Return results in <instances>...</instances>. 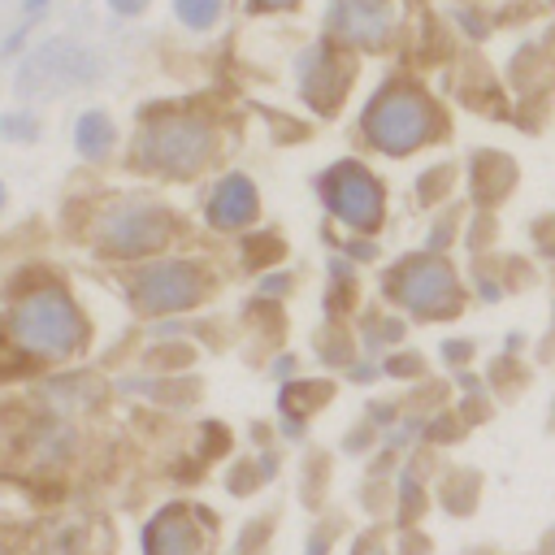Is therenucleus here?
I'll use <instances>...</instances> for the list:
<instances>
[{
	"label": "nucleus",
	"mask_w": 555,
	"mask_h": 555,
	"mask_svg": "<svg viewBox=\"0 0 555 555\" xmlns=\"http://www.w3.org/2000/svg\"><path fill=\"white\" fill-rule=\"evenodd\" d=\"M356 134L364 139V147H373L390 160H403L447 134V113L425 91V82L416 74L390 69L360 104Z\"/></svg>",
	"instance_id": "1"
},
{
	"label": "nucleus",
	"mask_w": 555,
	"mask_h": 555,
	"mask_svg": "<svg viewBox=\"0 0 555 555\" xmlns=\"http://www.w3.org/2000/svg\"><path fill=\"white\" fill-rule=\"evenodd\" d=\"M221 152V130L199 108H147L134 130V165L160 178H195Z\"/></svg>",
	"instance_id": "2"
},
{
	"label": "nucleus",
	"mask_w": 555,
	"mask_h": 555,
	"mask_svg": "<svg viewBox=\"0 0 555 555\" xmlns=\"http://www.w3.org/2000/svg\"><path fill=\"white\" fill-rule=\"evenodd\" d=\"M4 330L9 343L35 360H74L91 338L78 299L61 282H39L22 291L4 317Z\"/></svg>",
	"instance_id": "3"
},
{
	"label": "nucleus",
	"mask_w": 555,
	"mask_h": 555,
	"mask_svg": "<svg viewBox=\"0 0 555 555\" xmlns=\"http://www.w3.org/2000/svg\"><path fill=\"white\" fill-rule=\"evenodd\" d=\"M382 295L421 317V321H442V317H460L464 308V282L455 273V264L442 251H412L403 260H395L382 278Z\"/></svg>",
	"instance_id": "4"
},
{
	"label": "nucleus",
	"mask_w": 555,
	"mask_h": 555,
	"mask_svg": "<svg viewBox=\"0 0 555 555\" xmlns=\"http://www.w3.org/2000/svg\"><path fill=\"white\" fill-rule=\"evenodd\" d=\"M173 238H178L173 208H165L156 199H139V195L104 204L91 221V243L117 260H152Z\"/></svg>",
	"instance_id": "5"
},
{
	"label": "nucleus",
	"mask_w": 555,
	"mask_h": 555,
	"mask_svg": "<svg viewBox=\"0 0 555 555\" xmlns=\"http://www.w3.org/2000/svg\"><path fill=\"white\" fill-rule=\"evenodd\" d=\"M126 295L139 317H178L212 295V269L191 256H152L130 273Z\"/></svg>",
	"instance_id": "6"
},
{
	"label": "nucleus",
	"mask_w": 555,
	"mask_h": 555,
	"mask_svg": "<svg viewBox=\"0 0 555 555\" xmlns=\"http://www.w3.org/2000/svg\"><path fill=\"white\" fill-rule=\"evenodd\" d=\"M317 195H321V208L351 234H377L386 221V186L356 156L325 165L317 173Z\"/></svg>",
	"instance_id": "7"
},
{
	"label": "nucleus",
	"mask_w": 555,
	"mask_h": 555,
	"mask_svg": "<svg viewBox=\"0 0 555 555\" xmlns=\"http://www.w3.org/2000/svg\"><path fill=\"white\" fill-rule=\"evenodd\" d=\"M291 78H295V91H299V100L308 108L338 113L347 91H351V82H356V52L334 43L330 35H317V39L295 48Z\"/></svg>",
	"instance_id": "8"
},
{
	"label": "nucleus",
	"mask_w": 555,
	"mask_h": 555,
	"mask_svg": "<svg viewBox=\"0 0 555 555\" xmlns=\"http://www.w3.org/2000/svg\"><path fill=\"white\" fill-rule=\"evenodd\" d=\"M399 30H403L399 0H325L321 9V35L351 48L356 56L395 48Z\"/></svg>",
	"instance_id": "9"
},
{
	"label": "nucleus",
	"mask_w": 555,
	"mask_h": 555,
	"mask_svg": "<svg viewBox=\"0 0 555 555\" xmlns=\"http://www.w3.org/2000/svg\"><path fill=\"white\" fill-rule=\"evenodd\" d=\"M95 52L82 48L78 39H48L39 43L22 65H17V78H13V91L22 100H39V95H61V91H74L82 82L95 78Z\"/></svg>",
	"instance_id": "10"
},
{
	"label": "nucleus",
	"mask_w": 555,
	"mask_h": 555,
	"mask_svg": "<svg viewBox=\"0 0 555 555\" xmlns=\"http://www.w3.org/2000/svg\"><path fill=\"white\" fill-rule=\"evenodd\" d=\"M212 512L191 503H169L143 525V555H208Z\"/></svg>",
	"instance_id": "11"
},
{
	"label": "nucleus",
	"mask_w": 555,
	"mask_h": 555,
	"mask_svg": "<svg viewBox=\"0 0 555 555\" xmlns=\"http://www.w3.org/2000/svg\"><path fill=\"white\" fill-rule=\"evenodd\" d=\"M199 212H204V225L217 234H247L260 221V191L247 173L230 169L204 186Z\"/></svg>",
	"instance_id": "12"
},
{
	"label": "nucleus",
	"mask_w": 555,
	"mask_h": 555,
	"mask_svg": "<svg viewBox=\"0 0 555 555\" xmlns=\"http://www.w3.org/2000/svg\"><path fill=\"white\" fill-rule=\"evenodd\" d=\"M74 152L87 160V165H100L117 152V121L104 113V108H82L74 117Z\"/></svg>",
	"instance_id": "13"
},
{
	"label": "nucleus",
	"mask_w": 555,
	"mask_h": 555,
	"mask_svg": "<svg viewBox=\"0 0 555 555\" xmlns=\"http://www.w3.org/2000/svg\"><path fill=\"white\" fill-rule=\"evenodd\" d=\"M230 0H173V22L191 35H208L221 26Z\"/></svg>",
	"instance_id": "14"
},
{
	"label": "nucleus",
	"mask_w": 555,
	"mask_h": 555,
	"mask_svg": "<svg viewBox=\"0 0 555 555\" xmlns=\"http://www.w3.org/2000/svg\"><path fill=\"white\" fill-rule=\"evenodd\" d=\"M0 139H9V143H35L39 139L35 108H9V113H0Z\"/></svg>",
	"instance_id": "15"
},
{
	"label": "nucleus",
	"mask_w": 555,
	"mask_h": 555,
	"mask_svg": "<svg viewBox=\"0 0 555 555\" xmlns=\"http://www.w3.org/2000/svg\"><path fill=\"white\" fill-rule=\"evenodd\" d=\"M278 256H282V238L278 234H251V238H243V264L247 269H260V264H269Z\"/></svg>",
	"instance_id": "16"
},
{
	"label": "nucleus",
	"mask_w": 555,
	"mask_h": 555,
	"mask_svg": "<svg viewBox=\"0 0 555 555\" xmlns=\"http://www.w3.org/2000/svg\"><path fill=\"white\" fill-rule=\"evenodd\" d=\"M243 4L256 17H286V13H299L304 9V0H243Z\"/></svg>",
	"instance_id": "17"
},
{
	"label": "nucleus",
	"mask_w": 555,
	"mask_h": 555,
	"mask_svg": "<svg viewBox=\"0 0 555 555\" xmlns=\"http://www.w3.org/2000/svg\"><path fill=\"white\" fill-rule=\"evenodd\" d=\"M104 4H108L117 17H139V13H147L152 0H104Z\"/></svg>",
	"instance_id": "18"
},
{
	"label": "nucleus",
	"mask_w": 555,
	"mask_h": 555,
	"mask_svg": "<svg viewBox=\"0 0 555 555\" xmlns=\"http://www.w3.org/2000/svg\"><path fill=\"white\" fill-rule=\"evenodd\" d=\"M382 369L386 373H421V360L416 356H399V360H386Z\"/></svg>",
	"instance_id": "19"
},
{
	"label": "nucleus",
	"mask_w": 555,
	"mask_h": 555,
	"mask_svg": "<svg viewBox=\"0 0 555 555\" xmlns=\"http://www.w3.org/2000/svg\"><path fill=\"white\" fill-rule=\"evenodd\" d=\"M286 286H291V278H286V273H269V282H260V291H264V295H282Z\"/></svg>",
	"instance_id": "20"
},
{
	"label": "nucleus",
	"mask_w": 555,
	"mask_h": 555,
	"mask_svg": "<svg viewBox=\"0 0 555 555\" xmlns=\"http://www.w3.org/2000/svg\"><path fill=\"white\" fill-rule=\"evenodd\" d=\"M22 43H26V26H17V30H13L9 39H4V48H0V52H4V56H13V52H17Z\"/></svg>",
	"instance_id": "21"
},
{
	"label": "nucleus",
	"mask_w": 555,
	"mask_h": 555,
	"mask_svg": "<svg viewBox=\"0 0 555 555\" xmlns=\"http://www.w3.org/2000/svg\"><path fill=\"white\" fill-rule=\"evenodd\" d=\"M52 0H26V13H43Z\"/></svg>",
	"instance_id": "22"
},
{
	"label": "nucleus",
	"mask_w": 555,
	"mask_h": 555,
	"mask_svg": "<svg viewBox=\"0 0 555 555\" xmlns=\"http://www.w3.org/2000/svg\"><path fill=\"white\" fill-rule=\"evenodd\" d=\"M0 212H4V182H0Z\"/></svg>",
	"instance_id": "23"
},
{
	"label": "nucleus",
	"mask_w": 555,
	"mask_h": 555,
	"mask_svg": "<svg viewBox=\"0 0 555 555\" xmlns=\"http://www.w3.org/2000/svg\"><path fill=\"white\" fill-rule=\"evenodd\" d=\"M468 4H481V9H486V4H494V0H468Z\"/></svg>",
	"instance_id": "24"
}]
</instances>
